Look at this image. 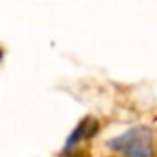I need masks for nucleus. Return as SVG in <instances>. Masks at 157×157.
Masks as SVG:
<instances>
[{
    "mask_svg": "<svg viewBox=\"0 0 157 157\" xmlns=\"http://www.w3.org/2000/svg\"><path fill=\"white\" fill-rule=\"evenodd\" d=\"M105 145L123 157H153L155 153L153 129L147 125H133L117 137L107 139Z\"/></svg>",
    "mask_w": 157,
    "mask_h": 157,
    "instance_id": "f257e3e1",
    "label": "nucleus"
},
{
    "mask_svg": "<svg viewBox=\"0 0 157 157\" xmlns=\"http://www.w3.org/2000/svg\"><path fill=\"white\" fill-rule=\"evenodd\" d=\"M98 129H100V121H98L96 117H92V115L84 117V119H82V121L72 129V133L68 135V139H66V143H64V147H62L60 155H62V157H70L74 151L78 149V147L82 145V143L86 141V139L94 137V135L98 133Z\"/></svg>",
    "mask_w": 157,
    "mask_h": 157,
    "instance_id": "f03ea898",
    "label": "nucleus"
}]
</instances>
